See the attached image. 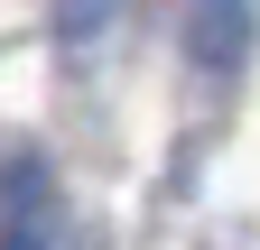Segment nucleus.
<instances>
[{"label":"nucleus","mask_w":260,"mask_h":250,"mask_svg":"<svg viewBox=\"0 0 260 250\" xmlns=\"http://www.w3.org/2000/svg\"><path fill=\"white\" fill-rule=\"evenodd\" d=\"M0 250H84V232L65 223V204L47 195V176H19L10 213H0Z\"/></svg>","instance_id":"f03ea898"},{"label":"nucleus","mask_w":260,"mask_h":250,"mask_svg":"<svg viewBox=\"0 0 260 250\" xmlns=\"http://www.w3.org/2000/svg\"><path fill=\"white\" fill-rule=\"evenodd\" d=\"M186 10V47H195V65H214V74H233L251 37H260V19H251V0H177Z\"/></svg>","instance_id":"f257e3e1"}]
</instances>
